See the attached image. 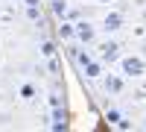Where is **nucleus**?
<instances>
[{
  "instance_id": "10",
  "label": "nucleus",
  "mask_w": 146,
  "mask_h": 132,
  "mask_svg": "<svg viewBox=\"0 0 146 132\" xmlns=\"http://www.w3.org/2000/svg\"><path fill=\"white\" fill-rule=\"evenodd\" d=\"M50 9H53V15H56L58 21H64V15H67V0H53Z\"/></svg>"
},
{
  "instance_id": "14",
  "label": "nucleus",
  "mask_w": 146,
  "mask_h": 132,
  "mask_svg": "<svg viewBox=\"0 0 146 132\" xmlns=\"http://www.w3.org/2000/svg\"><path fill=\"white\" fill-rule=\"evenodd\" d=\"M58 106H62V97H58V94H50V109H58Z\"/></svg>"
},
{
  "instance_id": "1",
  "label": "nucleus",
  "mask_w": 146,
  "mask_h": 132,
  "mask_svg": "<svg viewBox=\"0 0 146 132\" xmlns=\"http://www.w3.org/2000/svg\"><path fill=\"white\" fill-rule=\"evenodd\" d=\"M120 74H123L126 79H140L146 74V59L140 53H131V56H120Z\"/></svg>"
},
{
  "instance_id": "3",
  "label": "nucleus",
  "mask_w": 146,
  "mask_h": 132,
  "mask_svg": "<svg viewBox=\"0 0 146 132\" xmlns=\"http://www.w3.org/2000/svg\"><path fill=\"white\" fill-rule=\"evenodd\" d=\"M102 88H105V94H111V97H120V94L126 91V76L123 74H102Z\"/></svg>"
},
{
  "instance_id": "6",
  "label": "nucleus",
  "mask_w": 146,
  "mask_h": 132,
  "mask_svg": "<svg viewBox=\"0 0 146 132\" xmlns=\"http://www.w3.org/2000/svg\"><path fill=\"white\" fill-rule=\"evenodd\" d=\"M105 121H108V126H117V129H131V123L123 117V112H120V109H108V112H105Z\"/></svg>"
},
{
  "instance_id": "18",
  "label": "nucleus",
  "mask_w": 146,
  "mask_h": 132,
  "mask_svg": "<svg viewBox=\"0 0 146 132\" xmlns=\"http://www.w3.org/2000/svg\"><path fill=\"white\" fill-rule=\"evenodd\" d=\"M140 56H143V59H146V41H143V44H140Z\"/></svg>"
},
{
  "instance_id": "2",
  "label": "nucleus",
  "mask_w": 146,
  "mask_h": 132,
  "mask_svg": "<svg viewBox=\"0 0 146 132\" xmlns=\"http://www.w3.org/2000/svg\"><path fill=\"white\" fill-rule=\"evenodd\" d=\"M102 32H108V35H114V32H120L126 27V15L120 9H111V12H105V18H102Z\"/></svg>"
},
{
  "instance_id": "21",
  "label": "nucleus",
  "mask_w": 146,
  "mask_h": 132,
  "mask_svg": "<svg viewBox=\"0 0 146 132\" xmlns=\"http://www.w3.org/2000/svg\"><path fill=\"white\" fill-rule=\"evenodd\" d=\"M0 3H3V0H0Z\"/></svg>"
},
{
  "instance_id": "7",
  "label": "nucleus",
  "mask_w": 146,
  "mask_h": 132,
  "mask_svg": "<svg viewBox=\"0 0 146 132\" xmlns=\"http://www.w3.org/2000/svg\"><path fill=\"white\" fill-rule=\"evenodd\" d=\"M82 70H85V76H88V79H100V76L105 74V65L100 62V59H91V62L85 65Z\"/></svg>"
},
{
  "instance_id": "20",
  "label": "nucleus",
  "mask_w": 146,
  "mask_h": 132,
  "mask_svg": "<svg viewBox=\"0 0 146 132\" xmlns=\"http://www.w3.org/2000/svg\"><path fill=\"white\" fill-rule=\"evenodd\" d=\"M140 129H146V117H143V123H140Z\"/></svg>"
},
{
  "instance_id": "4",
  "label": "nucleus",
  "mask_w": 146,
  "mask_h": 132,
  "mask_svg": "<svg viewBox=\"0 0 146 132\" xmlns=\"http://www.w3.org/2000/svg\"><path fill=\"white\" fill-rule=\"evenodd\" d=\"M73 27H76V38H79L85 47L96 44V29H94V23H88V21H76Z\"/></svg>"
},
{
  "instance_id": "11",
  "label": "nucleus",
  "mask_w": 146,
  "mask_h": 132,
  "mask_svg": "<svg viewBox=\"0 0 146 132\" xmlns=\"http://www.w3.org/2000/svg\"><path fill=\"white\" fill-rule=\"evenodd\" d=\"M27 18L38 21V27H41V6H27Z\"/></svg>"
},
{
  "instance_id": "9",
  "label": "nucleus",
  "mask_w": 146,
  "mask_h": 132,
  "mask_svg": "<svg viewBox=\"0 0 146 132\" xmlns=\"http://www.w3.org/2000/svg\"><path fill=\"white\" fill-rule=\"evenodd\" d=\"M58 38H62V41H73V38H76V27H73V21H62V27H58Z\"/></svg>"
},
{
  "instance_id": "8",
  "label": "nucleus",
  "mask_w": 146,
  "mask_h": 132,
  "mask_svg": "<svg viewBox=\"0 0 146 132\" xmlns=\"http://www.w3.org/2000/svg\"><path fill=\"white\" fill-rule=\"evenodd\" d=\"M70 56L76 59V65H79V68H85V65H88L91 59H94L88 50H85V47H70Z\"/></svg>"
},
{
  "instance_id": "17",
  "label": "nucleus",
  "mask_w": 146,
  "mask_h": 132,
  "mask_svg": "<svg viewBox=\"0 0 146 132\" xmlns=\"http://www.w3.org/2000/svg\"><path fill=\"white\" fill-rule=\"evenodd\" d=\"M131 6H137V9H140V6H146V0H131Z\"/></svg>"
},
{
  "instance_id": "16",
  "label": "nucleus",
  "mask_w": 146,
  "mask_h": 132,
  "mask_svg": "<svg viewBox=\"0 0 146 132\" xmlns=\"http://www.w3.org/2000/svg\"><path fill=\"white\" fill-rule=\"evenodd\" d=\"M23 6H41V0H23Z\"/></svg>"
},
{
  "instance_id": "12",
  "label": "nucleus",
  "mask_w": 146,
  "mask_h": 132,
  "mask_svg": "<svg viewBox=\"0 0 146 132\" xmlns=\"http://www.w3.org/2000/svg\"><path fill=\"white\" fill-rule=\"evenodd\" d=\"M41 53H44L47 59H50V56H56V44H53V41H47V38H44V41H41Z\"/></svg>"
},
{
  "instance_id": "15",
  "label": "nucleus",
  "mask_w": 146,
  "mask_h": 132,
  "mask_svg": "<svg viewBox=\"0 0 146 132\" xmlns=\"http://www.w3.org/2000/svg\"><path fill=\"white\" fill-rule=\"evenodd\" d=\"M131 35H135V38H143V35H146V27H143V23H140V27H135V29H131Z\"/></svg>"
},
{
  "instance_id": "5",
  "label": "nucleus",
  "mask_w": 146,
  "mask_h": 132,
  "mask_svg": "<svg viewBox=\"0 0 146 132\" xmlns=\"http://www.w3.org/2000/svg\"><path fill=\"white\" fill-rule=\"evenodd\" d=\"M120 50H123V47H120L117 41H102V44H100V62H102V65H111V62H117V59L123 56Z\"/></svg>"
},
{
  "instance_id": "19",
  "label": "nucleus",
  "mask_w": 146,
  "mask_h": 132,
  "mask_svg": "<svg viewBox=\"0 0 146 132\" xmlns=\"http://www.w3.org/2000/svg\"><path fill=\"white\" fill-rule=\"evenodd\" d=\"M96 3H105V6H108V3H117V0H96Z\"/></svg>"
},
{
  "instance_id": "13",
  "label": "nucleus",
  "mask_w": 146,
  "mask_h": 132,
  "mask_svg": "<svg viewBox=\"0 0 146 132\" xmlns=\"http://www.w3.org/2000/svg\"><path fill=\"white\" fill-rule=\"evenodd\" d=\"M21 97H23V100H32V97H35V85H29V82H27V85H21Z\"/></svg>"
}]
</instances>
